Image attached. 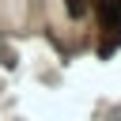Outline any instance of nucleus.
<instances>
[{"instance_id":"f257e3e1","label":"nucleus","mask_w":121,"mask_h":121,"mask_svg":"<svg viewBox=\"0 0 121 121\" xmlns=\"http://www.w3.org/2000/svg\"><path fill=\"white\" fill-rule=\"evenodd\" d=\"M98 15H102L106 26H117L121 23V0H102L98 4Z\"/></svg>"},{"instance_id":"f03ea898","label":"nucleus","mask_w":121,"mask_h":121,"mask_svg":"<svg viewBox=\"0 0 121 121\" xmlns=\"http://www.w3.org/2000/svg\"><path fill=\"white\" fill-rule=\"evenodd\" d=\"M64 8H68L72 19H83V15H87V0H64Z\"/></svg>"}]
</instances>
